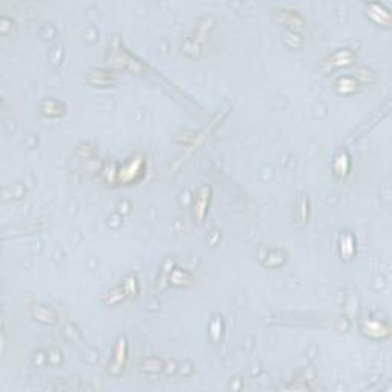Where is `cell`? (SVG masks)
I'll return each mask as SVG.
<instances>
[{
  "label": "cell",
  "instance_id": "cell-6",
  "mask_svg": "<svg viewBox=\"0 0 392 392\" xmlns=\"http://www.w3.org/2000/svg\"><path fill=\"white\" fill-rule=\"evenodd\" d=\"M331 60H333V61H330L331 69H333V67H340V66H348V64L352 63L354 54L349 52V51H340V52L334 54Z\"/></svg>",
  "mask_w": 392,
  "mask_h": 392
},
{
  "label": "cell",
  "instance_id": "cell-3",
  "mask_svg": "<svg viewBox=\"0 0 392 392\" xmlns=\"http://www.w3.org/2000/svg\"><path fill=\"white\" fill-rule=\"evenodd\" d=\"M142 169H144V161L142 160H136V158H133L124 169H121V173H120V178L123 180V181H126V183H130V181H133V180H136V176H135V173H133V170L135 172H138V173H142Z\"/></svg>",
  "mask_w": 392,
  "mask_h": 392
},
{
  "label": "cell",
  "instance_id": "cell-1",
  "mask_svg": "<svg viewBox=\"0 0 392 392\" xmlns=\"http://www.w3.org/2000/svg\"><path fill=\"white\" fill-rule=\"evenodd\" d=\"M210 198H211V189L208 186H199L196 193H195V199H193V218L196 221H202L207 215L208 205H210Z\"/></svg>",
  "mask_w": 392,
  "mask_h": 392
},
{
  "label": "cell",
  "instance_id": "cell-2",
  "mask_svg": "<svg viewBox=\"0 0 392 392\" xmlns=\"http://www.w3.org/2000/svg\"><path fill=\"white\" fill-rule=\"evenodd\" d=\"M126 360H127V340L126 337H121L115 346L114 357L109 362V372L114 375H120L124 369Z\"/></svg>",
  "mask_w": 392,
  "mask_h": 392
},
{
  "label": "cell",
  "instance_id": "cell-7",
  "mask_svg": "<svg viewBox=\"0 0 392 392\" xmlns=\"http://www.w3.org/2000/svg\"><path fill=\"white\" fill-rule=\"evenodd\" d=\"M363 331L366 333V334H369V336H372V337H383V336H387L389 334V330L387 328H383V325L381 324H378V322H366L365 325H363Z\"/></svg>",
  "mask_w": 392,
  "mask_h": 392
},
{
  "label": "cell",
  "instance_id": "cell-5",
  "mask_svg": "<svg viewBox=\"0 0 392 392\" xmlns=\"http://www.w3.org/2000/svg\"><path fill=\"white\" fill-rule=\"evenodd\" d=\"M34 317L37 319V320H40V322H43V324H55L57 322V316H55V312L52 311V309H49V308H43V306H37L34 311Z\"/></svg>",
  "mask_w": 392,
  "mask_h": 392
},
{
  "label": "cell",
  "instance_id": "cell-4",
  "mask_svg": "<svg viewBox=\"0 0 392 392\" xmlns=\"http://www.w3.org/2000/svg\"><path fill=\"white\" fill-rule=\"evenodd\" d=\"M349 170V158L346 152H340L334 161V173L337 178H345Z\"/></svg>",
  "mask_w": 392,
  "mask_h": 392
}]
</instances>
